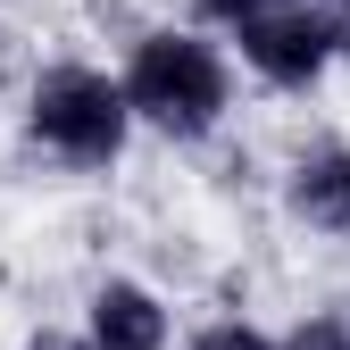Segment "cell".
<instances>
[{
  "label": "cell",
  "instance_id": "obj_1",
  "mask_svg": "<svg viewBox=\"0 0 350 350\" xmlns=\"http://www.w3.org/2000/svg\"><path fill=\"white\" fill-rule=\"evenodd\" d=\"M125 109H142L167 134H208L226 109V67L192 33H150L134 51V75H125Z\"/></svg>",
  "mask_w": 350,
  "mask_h": 350
},
{
  "label": "cell",
  "instance_id": "obj_2",
  "mask_svg": "<svg viewBox=\"0 0 350 350\" xmlns=\"http://www.w3.org/2000/svg\"><path fill=\"white\" fill-rule=\"evenodd\" d=\"M125 92L109 75H92V67H51L33 83V134L51 142V150H67L75 167H100V159H117V142H125Z\"/></svg>",
  "mask_w": 350,
  "mask_h": 350
},
{
  "label": "cell",
  "instance_id": "obj_3",
  "mask_svg": "<svg viewBox=\"0 0 350 350\" xmlns=\"http://www.w3.org/2000/svg\"><path fill=\"white\" fill-rule=\"evenodd\" d=\"M242 59L258 75H275V83H309L325 59H334V17L309 9V0H258V9L242 17Z\"/></svg>",
  "mask_w": 350,
  "mask_h": 350
},
{
  "label": "cell",
  "instance_id": "obj_4",
  "mask_svg": "<svg viewBox=\"0 0 350 350\" xmlns=\"http://www.w3.org/2000/svg\"><path fill=\"white\" fill-rule=\"evenodd\" d=\"M92 334H100V350H159L167 342V317H159V300L142 284H109L92 300Z\"/></svg>",
  "mask_w": 350,
  "mask_h": 350
},
{
  "label": "cell",
  "instance_id": "obj_5",
  "mask_svg": "<svg viewBox=\"0 0 350 350\" xmlns=\"http://www.w3.org/2000/svg\"><path fill=\"white\" fill-rule=\"evenodd\" d=\"M292 200H300V217H309V226L350 234V150H317V159H300Z\"/></svg>",
  "mask_w": 350,
  "mask_h": 350
},
{
  "label": "cell",
  "instance_id": "obj_6",
  "mask_svg": "<svg viewBox=\"0 0 350 350\" xmlns=\"http://www.w3.org/2000/svg\"><path fill=\"white\" fill-rule=\"evenodd\" d=\"M292 350H350V325H342V317H317V325L292 334Z\"/></svg>",
  "mask_w": 350,
  "mask_h": 350
},
{
  "label": "cell",
  "instance_id": "obj_7",
  "mask_svg": "<svg viewBox=\"0 0 350 350\" xmlns=\"http://www.w3.org/2000/svg\"><path fill=\"white\" fill-rule=\"evenodd\" d=\"M192 350H275V342H258L250 325H208V334H200Z\"/></svg>",
  "mask_w": 350,
  "mask_h": 350
},
{
  "label": "cell",
  "instance_id": "obj_8",
  "mask_svg": "<svg viewBox=\"0 0 350 350\" xmlns=\"http://www.w3.org/2000/svg\"><path fill=\"white\" fill-rule=\"evenodd\" d=\"M200 9H208V17H234V25H242V17L258 9V0H200Z\"/></svg>",
  "mask_w": 350,
  "mask_h": 350
},
{
  "label": "cell",
  "instance_id": "obj_9",
  "mask_svg": "<svg viewBox=\"0 0 350 350\" xmlns=\"http://www.w3.org/2000/svg\"><path fill=\"white\" fill-rule=\"evenodd\" d=\"M33 350H75V342H59V334H42V342H33Z\"/></svg>",
  "mask_w": 350,
  "mask_h": 350
},
{
  "label": "cell",
  "instance_id": "obj_10",
  "mask_svg": "<svg viewBox=\"0 0 350 350\" xmlns=\"http://www.w3.org/2000/svg\"><path fill=\"white\" fill-rule=\"evenodd\" d=\"M334 42H350V17H342V25H334Z\"/></svg>",
  "mask_w": 350,
  "mask_h": 350
}]
</instances>
